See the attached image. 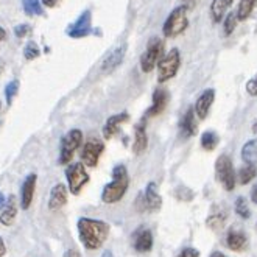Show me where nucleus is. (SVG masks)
<instances>
[{"label": "nucleus", "instance_id": "f257e3e1", "mask_svg": "<svg viewBox=\"0 0 257 257\" xmlns=\"http://www.w3.org/2000/svg\"><path fill=\"white\" fill-rule=\"evenodd\" d=\"M77 229L78 237L83 246L89 251L98 249L104 245V241L109 237V224L106 221L95 220V218H87L81 217L77 221Z\"/></svg>", "mask_w": 257, "mask_h": 257}, {"label": "nucleus", "instance_id": "f03ea898", "mask_svg": "<svg viewBox=\"0 0 257 257\" xmlns=\"http://www.w3.org/2000/svg\"><path fill=\"white\" fill-rule=\"evenodd\" d=\"M130 187V175L123 164H117L112 169V179L101 190V201L106 204L118 203Z\"/></svg>", "mask_w": 257, "mask_h": 257}, {"label": "nucleus", "instance_id": "7ed1b4c3", "mask_svg": "<svg viewBox=\"0 0 257 257\" xmlns=\"http://www.w3.org/2000/svg\"><path fill=\"white\" fill-rule=\"evenodd\" d=\"M187 8L184 5H179L170 11V14L165 19L162 25V33L165 38H176L181 33H184L189 27V18H187Z\"/></svg>", "mask_w": 257, "mask_h": 257}, {"label": "nucleus", "instance_id": "20e7f679", "mask_svg": "<svg viewBox=\"0 0 257 257\" xmlns=\"http://www.w3.org/2000/svg\"><path fill=\"white\" fill-rule=\"evenodd\" d=\"M156 67H158V83L159 84L167 83L175 77L181 67V52L176 47L170 49V52L162 55Z\"/></svg>", "mask_w": 257, "mask_h": 257}, {"label": "nucleus", "instance_id": "39448f33", "mask_svg": "<svg viewBox=\"0 0 257 257\" xmlns=\"http://www.w3.org/2000/svg\"><path fill=\"white\" fill-rule=\"evenodd\" d=\"M83 144V131L78 128L69 130L61 139L59 144V159L58 162L61 165H66L72 161L75 151H77Z\"/></svg>", "mask_w": 257, "mask_h": 257}, {"label": "nucleus", "instance_id": "423d86ee", "mask_svg": "<svg viewBox=\"0 0 257 257\" xmlns=\"http://www.w3.org/2000/svg\"><path fill=\"white\" fill-rule=\"evenodd\" d=\"M215 173L218 183L226 192H232L237 183V173L234 169L232 159L228 155H220L215 161Z\"/></svg>", "mask_w": 257, "mask_h": 257}, {"label": "nucleus", "instance_id": "0eeeda50", "mask_svg": "<svg viewBox=\"0 0 257 257\" xmlns=\"http://www.w3.org/2000/svg\"><path fill=\"white\" fill-rule=\"evenodd\" d=\"M162 55H164V41L158 36H153L148 41L147 49L144 50V53L141 55L142 72L150 73L151 70H155V67L158 66Z\"/></svg>", "mask_w": 257, "mask_h": 257}, {"label": "nucleus", "instance_id": "6e6552de", "mask_svg": "<svg viewBox=\"0 0 257 257\" xmlns=\"http://www.w3.org/2000/svg\"><path fill=\"white\" fill-rule=\"evenodd\" d=\"M66 179L69 192L73 195H80L83 187L89 183V173L86 172V167L83 162H73L69 164L66 169Z\"/></svg>", "mask_w": 257, "mask_h": 257}, {"label": "nucleus", "instance_id": "1a4fd4ad", "mask_svg": "<svg viewBox=\"0 0 257 257\" xmlns=\"http://www.w3.org/2000/svg\"><path fill=\"white\" fill-rule=\"evenodd\" d=\"M92 33V13L90 10H84L73 24L67 28V36L72 39H81Z\"/></svg>", "mask_w": 257, "mask_h": 257}, {"label": "nucleus", "instance_id": "9d476101", "mask_svg": "<svg viewBox=\"0 0 257 257\" xmlns=\"http://www.w3.org/2000/svg\"><path fill=\"white\" fill-rule=\"evenodd\" d=\"M104 151V144L98 139H89L81 148V162L87 167L94 169L98 165L100 156Z\"/></svg>", "mask_w": 257, "mask_h": 257}, {"label": "nucleus", "instance_id": "9b49d317", "mask_svg": "<svg viewBox=\"0 0 257 257\" xmlns=\"http://www.w3.org/2000/svg\"><path fill=\"white\" fill-rule=\"evenodd\" d=\"M153 101H151V106L147 109L144 118H151V117H156L159 114L164 112V109L167 108V104H169V100H170V94H169V90L159 86L155 89V92H153V98H151Z\"/></svg>", "mask_w": 257, "mask_h": 257}, {"label": "nucleus", "instance_id": "f8f14e48", "mask_svg": "<svg viewBox=\"0 0 257 257\" xmlns=\"http://www.w3.org/2000/svg\"><path fill=\"white\" fill-rule=\"evenodd\" d=\"M126 55V45H118V47L112 49L106 56L101 59L100 72L101 73H112L120 64L123 63Z\"/></svg>", "mask_w": 257, "mask_h": 257}, {"label": "nucleus", "instance_id": "ddd939ff", "mask_svg": "<svg viewBox=\"0 0 257 257\" xmlns=\"http://www.w3.org/2000/svg\"><path fill=\"white\" fill-rule=\"evenodd\" d=\"M153 243H155V238H153V234L148 228L145 226H141L134 231V235H133V248L134 251H138L141 254H145V252H150L153 249Z\"/></svg>", "mask_w": 257, "mask_h": 257}, {"label": "nucleus", "instance_id": "4468645a", "mask_svg": "<svg viewBox=\"0 0 257 257\" xmlns=\"http://www.w3.org/2000/svg\"><path fill=\"white\" fill-rule=\"evenodd\" d=\"M214 101H215V89H204L195 101L193 106L195 115L200 120H204L209 115V111L212 108Z\"/></svg>", "mask_w": 257, "mask_h": 257}, {"label": "nucleus", "instance_id": "2eb2a0df", "mask_svg": "<svg viewBox=\"0 0 257 257\" xmlns=\"http://www.w3.org/2000/svg\"><path fill=\"white\" fill-rule=\"evenodd\" d=\"M141 200H142V206L150 210V212H156V210H159L162 207V196L159 195L158 192V186L156 183H148L142 196H141Z\"/></svg>", "mask_w": 257, "mask_h": 257}, {"label": "nucleus", "instance_id": "dca6fc26", "mask_svg": "<svg viewBox=\"0 0 257 257\" xmlns=\"http://www.w3.org/2000/svg\"><path fill=\"white\" fill-rule=\"evenodd\" d=\"M36 183H38L36 173H30V175H27V178L24 179V183L21 186V207L24 210H28L33 203L35 192H36Z\"/></svg>", "mask_w": 257, "mask_h": 257}, {"label": "nucleus", "instance_id": "f3484780", "mask_svg": "<svg viewBox=\"0 0 257 257\" xmlns=\"http://www.w3.org/2000/svg\"><path fill=\"white\" fill-rule=\"evenodd\" d=\"M224 243H226V246H228L231 251L241 252V251H245L248 248V235L241 229L231 228L228 232H226Z\"/></svg>", "mask_w": 257, "mask_h": 257}, {"label": "nucleus", "instance_id": "a211bd4d", "mask_svg": "<svg viewBox=\"0 0 257 257\" xmlns=\"http://www.w3.org/2000/svg\"><path fill=\"white\" fill-rule=\"evenodd\" d=\"M130 120V114L128 112H120V114H114L111 115L106 122H104L103 125V138L109 141L111 138H114V136L120 131V128H122V125L125 122H128Z\"/></svg>", "mask_w": 257, "mask_h": 257}, {"label": "nucleus", "instance_id": "6ab92c4d", "mask_svg": "<svg viewBox=\"0 0 257 257\" xmlns=\"http://www.w3.org/2000/svg\"><path fill=\"white\" fill-rule=\"evenodd\" d=\"M67 193H69V189L63 183L55 184L52 187L50 196H49V209L50 210L63 209L67 204Z\"/></svg>", "mask_w": 257, "mask_h": 257}, {"label": "nucleus", "instance_id": "aec40b11", "mask_svg": "<svg viewBox=\"0 0 257 257\" xmlns=\"http://www.w3.org/2000/svg\"><path fill=\"white\" fill-rule=\"evenodd\" d=\"M148 147V134H147V123L145 118L136 125L134 128V144H133V151L134 155H142Z\"/></svg>", "mask_w": 257, "mask_h": 257}, {"label": "nucleus", "instance_id": "412c9836", "mask_svg": "<svg viewBox=\"0 0 257 257\" xmlns=\"http://www.w3.org/2000/svg\"><path fill=\"white\" fill-rule=\"evenodd\" d=\"M179 130H181V136H184V138H192V136H195L196 133H198V123H196L195 111L192 106L187 108L183 118H181Z\"/></svg>", "mask_w": 257, "mask_h": 257}, {"label": "nucleus", "instance_id": "4be33fe9", "mask_svg": "<svg viewBox=\"0 0 257 257\" xmlns=\"http://www.w3.org/2000/svg\"><path fill=\"white\" fill-rule=\"evenodd\" d=\"M16 215H18V200H16V196L11 195L5 201L2 214H0V223L4 226H11L13 221L16 220Z\"/></svg>", "mask_w": 257, "mask_h": 257}, {"label": "nucleus", "instance_id": "5701e85b", "mask_svg": "<svg viewBox=\"0 0 257 257\" xmlns=\"http://www.w3.org/2000/svg\"><path fill=\"white\" fill-rule=\"evenodd\" d=\"M229 5L226 4V0H212L210 4V19L214 24H220L226 16V8Z\"/></svg>", "mask_w": 257, "mask_h": 257}, {"label": "nucleus", "instance_id": "b1692460", "mask_svg": "<svg viewBox=\"0 0 257 257\" xmlns=\"http://www.w3.org/2000/svg\"><path fill=\"white\" fill-rule=\"evenodd\" d=\"M226 218H228V214H226L224 210H214V212L207 217L206 224H207V228H210L212 231H220L223 229Z\"/></svg>", "mask_w": 257, "mask_h": 257}, {"label": "nucleus", "instance_id": "393cba45", "mask_svg": "<svg viewBox=\"0 0 257 257\" xmlns=\"http://www.w3.org/2000/svg\"><path fill=\"white\" fill-rule=\"evenodd\" d=\"M218 144H220V136L215 131H204L201 134L200 145H201L203 150H206V151H214Z\"/></svg>", "mask_w": 257, "mask_h": 257}, {"label": "nucleus", "instance_id": "a878e982", "mask_svg": "<svg viewBox=\"0 0 257 257\" xmlns=\"http://www.w3.org/2000/svg\"><path fill=\"white\" fill-rule=\"evenodd\" d=\"M241 159L245 161V164H255V161H257V139H251L241 147Z\"/></svg>", "mask_w": 257, "mask_h": 257}, {"label": "nucleus", "instance_id": "bb28decb", "mask_svg": "<svg viewBox=\"0 0 257 257\" xmlns=\"http://www.w3.org/2000/svg\"><path fill=\"white\" fill-rule=\"evenodd\" d=\"M237 176H238V183L241 186L249 184L251 181L257 176V167H255V164H245L243 167L238 170Z\"/></svg>", "mask_w": 257, "mask_h": 257}, {"label": "nucleus", "instance_id": "cd10ccee", "mask_svg": "<svg viewBox=\"0 0 257 257\" xmlns=\"http://www.w3.org/2000/svg\"><path fill=\"white\" fill-rule=\"evenodd\" d=\"M257 5V0H240V4L237 7V19L238 21H246L249 16H251V13L254 11Z\"/></svg>", "mask_w": 257, "mask_h": 257}, {"label": "nucleus", "instance_id": "c85d7f7f", "mask_svg": "<svg viewBox=\"0 0 257 257\" xmlns=\"http://www.w3.org/2000/svg\"><path fill=\"white\" fill-rule=\"evenodd\" d=\"M22 7H24L25 14L30 18H36V16H42L44 14L41 0H22Z\"/></svg>", "mask_w": 257, "mask_h": 257}, {"label": "nucleus", "instance_id": "c756f323", "mask_svg": "<svg viewBox=\"0 0 257 257\" xmlns=\"http://www.w3.org/2000/svg\"><path fill=\"white\" fill-rule=\"evenodd\" d=\"M234 210H235V214L240 217V218H243V220H248L251 217V210L248 207V203L246 200L243 198V196H238V198L235 200L234 203Z\"/></svg>", "mask_w": 257, "mask_h": 257}, {"label": "nucleus", "instance_id": "7c9ffc66", "mask_svg": "<svg viewBox=\"0 0 257 257\" xmlns=\"http://www.w3.org/2000/svg\"><path fill=\"white\" fill-rule=\"evenodd\" d=\"M237 24H238L237 14L235 13H229L228 16L224 18V24H223V32H224V35L226 36H231L235 32Z\"/></svg>", "mask_w": 257, "mask_h": 257}, {"label": "nucleus", "instance_id": "2f4dec72", "mask_svg": "<svg viewBox=\"0 0 257 257\" xmlns=\"http://www.w3.org/2000/svg\"><path fill=\"white\" fill-rule=\"evenodd\" d=\"M19 86H21V81L19 80H13V81H10L7 84V87H5V98H7V104H8V106H11L14 97L18 95Z\"/></svg>", "mask_w": 257, "mask_h": 257}, {"label": "nucleus", "instance_id": "473e14b6", "mask_svg": "<svg viewBox=\"0 0 257 257\" xmlns=\"http://www.w3.org/2000/svg\"><path fill=\"white\" fill-rule=\"evenodd\" d=\"M39 55H41L39 45H38L35 41L27 42V45L24 47V58L27 59V61H32V59H36Z\"/></svg>", "mask_w": 257, "mask_h": 257}, {"label": "nucleus", "instance_id": "72a5a7b5", "mask_svg": "<svg viewBox=\"0 0 257 257\" xmlns=\"http://www.w3.org/2000/svg\"><path fill=\"white\" fill-rule=\"evenodd\" d=\"M176 198L181 200V201H192L193 200V192L186 186H179L176 189Z\"/></svg>", "mask_w": 257, "mask_h": 257}, {"label": "nucleus", "instance_id": "f704fd0d", "mask_svg": "<svg viewBox=\"0 0 257 257\" xmlns=\"http://www.w3.org/2000/svg\"><path fill=\"white\" fill-rule=\"evenodd\" d=\"M32 27H30L28 24H21L18 27H14V35H16V38H27L32 35Z\"/></svg>", "mask_w": 257, "mask_h": 257}, {"label": "nucleus", "instance_id": "c9c22d12", "mask_svg": "<svg viewBox=\"0 0 257 257\" xmlns=\"http://www.w3.org/2000/svg\"><path fill=\"white\" fill-rule=\"evenodd\" d=\"M176 257H200V251L192 248V246H187L184 249H181Z\"/></svg>", "mask_w": 257, "mask_h": 257}, {"label": "nucleus", "instance_id": "e433bc0d", "mask_svg": "<svg viewBox=\"0 0 257 257\" xmlns=\"http://www.w3.org/2000/svg\"><path fill=\"white\" fill-rule=\"evenodd\" d=\"M245 87H246V92H248L249 95H252V97L257 95V80H255V78L248 80V83H246Z\"/></svg>", "mask_w": 257, "mask_h": 257}, {"label": "nucleus", "instance_id": "4c0bfd02", "mask_svg": "<svg viewBox=\"0 0 257 257\" xmlns=\"http://www.w3.org/2000/svg\"><path fill=\"white\" fill-rule=\"evenodd\" d=\"M64 257H81L80 251L78 249H75V248H70L64 252Z\"/></svg>", "mask_w": 257, "mask_h": 257}, {"label": "nucleus", "instance_id": "58836bf2", "mask_svg": "<svg viewBox=\"0 0 257 257\" xmlns=\"http://www.w3.org/2000/svg\"><path fill=\"white\" fill-rule=\"evenodd\" d=\"M42 5L44 7H47V8H55L58 4H59V0H41Z\"/></svg>", "mask_w": 257, "mask_h": 257}, {"label": "nucleus", "instance_id": "ea45409f", "mask_svg": "<svg viewBox=\"0 0 257 257\" xmlns=\"http://www.w3.org/2000/svg\"><path fill=\"white\" fill-rule=\"evenodd\" d=\"M183 5L187 8V10H192V8H195L196 7V4H198L200 2V0H183Z\"/></svg>", "mask_w": 257, "mask_h": 257}, {"label": "nucleus", "instance_id": "a19ab883", "mask_svg": "<svg viewBox=\"0 0 257 257\" xmlns=\"http://www.w3.org/2000/svg\"><path fill=\"white\" fill-rule=\"evenodd\" d=\"M7 254V245H5V240L0 237V257H4Z\"/></svg>", "mask_w": 257, "mask_h": 257}, {"label": "nucleus", "instance_id": "79ce46f5", "mask_svg": "<svg viewBox=\"0 0 257 257\" xmlns=\"http://www.w3.org/2000/svg\"><path fill=\"white\" fill-rule=\"evenodd\" d=\"M249 196H251V201L254 203V204H257V184L251 189V193H249Z\"/></svg>", "mask_w": 257, "mask_h": 257}, {"label": "nucleus", "instance_id": "37998d69", "mask_svg": "<svg viewBox=\"0 0 257 257\" xmlns=\"http://www.w3.org/2000/svg\"><path fill=\"white\" fill-rule=\"evenodd\" d=\"M7 38V32H5V28L4 27H0V44H2Z\"/></svg>", "mask_w": 257, "mask_h": 257}, {"label": "nucleus", "instance_id": "c03bdc74", "mask_svg": "<svg viewBox=\"0 0 257 257\" xmlns=\"http://www.w3.org/2000/svg\"><path fill=\"white\" fill-rule=\"evenodd\" d=\"M5 196H4V193H2V190H0V210L4 209V206H5Z\"/></svg>", "mask_w": 257, "mask_h": 257}, {"label": "nucleus", "instance_id": "a18cd8bd", "mask_svg": "<svg viewBox=\"0 0 257 257\" xmlns=\"http://www.w3.org/2000/svg\"><path fill=\"white\" fill-rule=\"evenodd\" d=\"M101 257H114V254H112L111 249H104V251L101 252Z\"/></svg>", "mask_w": 257, "mask_h": 257}, {"label": "nucleus", "instance_id": "49530a36", "mask_svg": "<svg viewBox=\"0 0 257 257\" xmlns=\"http://www.w3.org/2000/svg\"><path fill=\"white\" fill-rule=\"evenodd\" d=\"M209 257H228L226 254H223V252H220V251H214L212 254H210Z\"/></svg>", "mask_w": 257, "mask_h": 257}, {"label": "nucleus", "instance_id": "de8ad7c7", "mask_svg": "<svg viewBox=\"0 0 257 257\" xmlns=\"http://www.w3.org/2000/svg\"><path fill=\"white\" fill-rule=\"evenodd\" d=\"M5 70V63H4V59H0V73H4Z\"/></svg>", "mask_w": 257, "mask_h": 257}, {"label": "nucleus", "instance_id": "09e8293b", "mask_svg": "<svg viewBox=\"0 0 257 257\" xmlns=\"http://www.w3.org/2000/svg\"><path fill=\"white\" fill-rule=\"evenodd\" d=\"M252 133L257 134V122H254V125H252Z\"/></svg>", "mask_w": 257, "mask_h": 257}, {"label": "nucleus", "instance_id": "8fccbe9b", "mask_svg": "<svg viewBox=\"0 0 257 257\" xmlns=\"http://www.w3.org/2000/svg\"><path fill=\"white\" fill-rule=\"evenodd\" d=\"M232 2H234V0H226V4H228V5H232Z\"/></svg>", "mask_w": 257, "mask_h": 257}, {"label": "nucleus", "instance_id": "3c124183", "mask_svg": "<svg viewBox=\"0 0 257 257\" xmlns=\"http://www.w3.org/2000/svg\"><path fill=\"white\" fill-rule=\"evenodd\" d=\"M0 108H2V103H0Z\"/></svg>", "mask_w": 257, "mask_h": 257}, {"label": "nucleus", "instance_id": "603ef678", "mask_svg": "<svg viewBox=\"0 0 257 257\" xmlns=\"http://www.w3.org/2000/svg\"><path fill=\"white\" fill-rule=\"evenodd\" d=\"M254 78H255V80H257V75H255V77H254Z\"/></svg>", "mask_w": 257, "mask_h": 257}]
</instances>
